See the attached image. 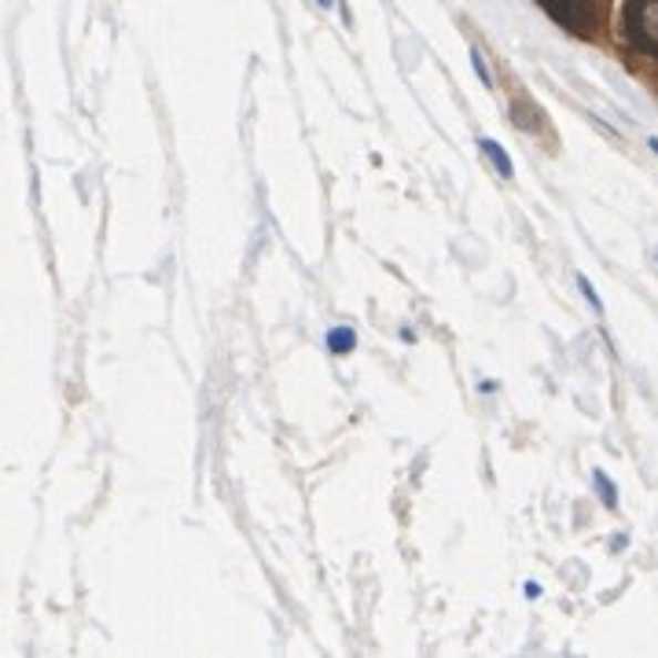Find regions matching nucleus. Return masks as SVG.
<instances>
[{
    "label": "nucleus",
    "instance_id": "nucleus-1",
    "mask_svg": "<svg viewBox=\"0 0 658 658\" xmlns=\"http://www.w3.org/2000/svg\"><path fill=\"white\" fill-rule=\"evenodd\" d=\"M626 33L633 49L658 55V0H626Z\"/></svg>",
    "mask_w": 658,
    "mask_h": 658
},
{
    "label": "nucleus",
    "instance_id": "nucleus-2",
    "mask_svg": "<svg viewBox=\"0 0 658 658\" xmlns=\"http://www.w3.org/2000/svg\"><path fill=\"white\" fill-rule=\"evenodd\" d=\"M537 4L545 8L556 22H563L567 30H574V33L593 30V8H588L585 0H537Z\"/></svg>",
    "mask_w": 658,
    "mask_h": 658
},
{
    "label": "nucleus",
    "instance_id": "nucleus-3",
    "mask_svg": "<svg viewBox=\"0 0 658 658\" xmlns=\"http://www.w3.org/2000/svg\"><path fill=\"white\" fill-rule=\"evenodd\" d=\"M479 147L486 152V158L496 166V173L501 177H515V166H512V158H507V152L496 141H490V136H479Z\"/></svg>",
    "mask_w": 658,
    "mask_h": 658
},
{
    "label": "nucleus",
    "instance_id": "nucleus-4",
    "mask_svg": "<svg viewBox=\"0 0 658 658\" xmlns=\"http://www.w3.org/2000/svg\"><path fill=\"white\" fill-rule=\"evenodd\" d=\"M353 346H357V331H353V328H331V331H328V350H331L335 357L353 353Z\"/></svg>",
    "mask_w": 658,
    "mask_h": 658
},
{
    "label": "nucleus",
    "instance_id": "nucleus-5",
    "mask_svg": "<svg viewBox=\"0 0 658 658\" xmlns=\"http://www.w3.org/2000/svg\"><path fill=\"white\" fill-rule=\"evenodd\" d=\"M593 482H596L599 501H604V507H610V512H615V507H618V486H615V482H610V479L604 475V471H596Z\"/></svg>",
    "mask_w": 658,
    "mask_h": 658
},
{
    "label": "nucleus",
    "instance_id": "nucleus-6",
    "mask_svg": "<svg viewBox=\"0 0 658 658\" xmlns=\"http://www.w3.org/2000/svg\"><path fill=\"white\" fill-rule=\"evenodd\" d=\"M515 125L518 130H541V114H534V107L530 103H515Z\"/></svg>",
    "mask_w": 658,
    "mask_h": 658
},
{
    "label": "nucleus",
    "instance_id": "nucleus-7",
    "mask_svg": "<svg viewBox=\"0 0 658 658\" xmlns=\"http://www.w3.org/2000/svg\"><path fill=\"white\" fill-rule=\"evenodd\" d=\"M577 287H582V295L588 298V306H593V309H596V313H604V302H599V295L593 291V284H588V280H585V276H577Z\"/></svg>",
    "mask_w": 658,
    "mask_h": 658
},
{
    "label": "nucleus",
    "instance_id": "nucleus-8",
    "mask_svg": "<svg viewBox=\"0 0 658 658\" xmlns=\"http://www.w3.org/2000/svg\"><path fill=\"white\" fill-rule=\"evenodd\" d=\"M471 63H475L479 82H482V85H493V78H490V71H486V63H482V52H471Z\"/></svg>",
    "mask_w": 658,
    "mask_h": 658
},
{
    "label": "nucleus",
    "instance_id": "nucleus-9",
    "mask_svg": "<svg viewBox=\"0 0 658 658\" xmlns=\"http://www.w3.org/2000/svg\"><path fill=\"white\" fill-rule=\"evenodd\" d=\"M317 4H325V8H331V4H335V0H317Z\"/></svg>",
    "mask_w": 658,
    "mask_h": 658
},
{
    "label": "nucleus",
    "instance_id": "nucleus-10",
    "mask_svg": "<svg viewBox=\"0 0 658 658\" xmlns=\"http://www.w3.org/2000/svg\"><path fill=\"white\" fill-rule=\"evenodd\" d=\"M651 152H655V155H658V141H651Z\"/></svg>",
    "mask_w": 658,
    "mask_h": 658
}]
</instances>
